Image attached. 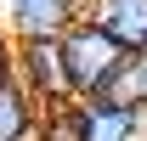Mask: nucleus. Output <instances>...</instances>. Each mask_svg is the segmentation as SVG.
<instances>
[{
	"label": "nucleus",
	"mask_w": 147,
	"mask_h": 141,
	"mask_svg": "<svg viewBox=\"0 0 147 141\" xmlns=\"http://www.w3.org/2000/svg\"><path fill=\"white\" fill-rule=\"evenodd\" d=\"M0 17L11 40H62L85 17V0H0Z\"/></svg>",
	"instance_id": "nucleus-3"
},
{
	"label": "nucleus",
	"mask_w": 147,
	"mask_h": 141,
	"mask_svg": "<svg viewBox=\"0 0 147 141\" xmlns=\"http://www.w3.org/2000/svg\"><path fill=\"white\" fill-rule=\"evenodd\" d=\"M34 141H85V124H79V107H51V113H40V130Z\"/></svg>",
	"instance_id": "nucleus-7"
},
{
	"label": "nucleus",
	"mask_w": 147,
	"mask_h": 141,
	"mask_svg": "<svg viewBox=\"0 0 147 141\" xmlns=\"http://www.w3.org/2000/svg\"><path fill=\"white\" fill-rule=\"evenodd\" d=\"M85 23L102 28L130 56L147 51V0H85Z\"/></svg>",
	"instance_id": "nucleus-5"
},
{
	"label": "nucleus",
	"mask_w": 147,
	"mask_h": 141,
	"mask_svg": "<svg viewBox=\"0 0 147 141\" xmlns=\"http://www.w3.org/2000/svg\"><path fill=\"white\" fill-rule=\"evenodd\" d=\"M34 130H40V102L17 79H6L0 85V141H34Z\"/></svg>",
	"instance_id": "nucleus-6"
},
{
	"label": "nucleus",
	"mask_w": 147,
	"mask_h": 141,
	"mask_svg": "<svg viewBox=\"0 0 147 141\" xmlns=\"http://www.w3.org/2000/svg\"><path fill=\"white\" fill-rule=\"evenodd\" d=\"M142 56H147V51H142Z\"/></svg>",
	"instance_id": "nucleus-9"
},
{
	"label": "nucleus",
	"mask_w": 147,
	"mask_h": 141,
	"mask_svg": "<svg viewBox=\"0 0 147 141\" xmlns=\"http://www.w3.org/2000/svg\"><path fill=\"white\" fill-rule=\"evenodd\" d=\"M74 107H79L85 141H147V107L136 102L102 96V102H74Z\"/></svg>",
	"instance_id": "nucleus-4"
},
{
	"label": "nucleus",
	"mask_w": 147,
	"mask_h": 141,
	"mask_svg": "<svg viewBox=\"0 0 147 141\" xmlns=\"http://www.w3.org/2000/svg\"><path fill=\"white\" fill-rule=\"evenodd\" d=\"M11 73H17V40L6 34V23H0V85H6Z\"/></svg>",
	"instance_id": "nucleus-8"
},
{
	"label": "nucleus",
	"mask_w": 147,
	"mask_h": 141,
	"mask_svg": "<svg viewBox=\"0 0 147 141\" xmlns=\"http://www.w3.org/2000/svg\"><path fill=\"white\" fill-rule=\"evenodd\" d=\"M62 56H68L74 102H102V96H113L119 79H125V68H130V51L113 45V40L102 34V28H91L85 17L62 34Z\"/></svg>",
	"instance_id": "nucleus-1"
},
{
	"label": "nucleus",
	"mask_w": 147,
	"mask_h": 141,
	"mask_svg": "<svg viewBox=\"0 0 147 141\" xmlns=\"http://www.w3.org/2000/svg\"><path fill=\"white\" fill-rule=\"evenodd\" d=\"M11 79L40 102V113L74 102L68 56H62V40H51V34H45V40H17V73H11Z\"/></svg>",
	"instance_id": "nucleus-2"
}]
</instances>
